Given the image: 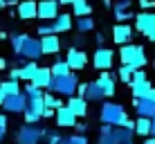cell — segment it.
<instances>
[{"instance_id": "cell-36", "label": "cell", "mask_w": 155, "mask_h": 144, "mask_svg": "<svg viewBox=\"0 0 155 144\" xmlns=\"http://www.w3.org/2000/svg\"><path fill=\"white\" fill-rule=\"evenodd\" d=\"M5 135H7V115L0 113V142L5 140Z\"/></svg>"}, {"instance_id": "cell-28", "label": "cell", "mask_w": 155, "mask_h": 144, "mask_svg": "<svg viewBox=\"0 0 155 144\" xmlns=\"http://www.w3.org/2000/svg\"><path fill=\"white\" fill-rule=\"evenodd\" d=\"M117 137H119V142L121 144H133V137H135V131H130V129H124V126H117Z\"/></svg>"}, {"instance_id": "cell-10", "label": "cell", "mask_w": 155, "mask_h": 144, "mask_svg": "<svg viewBox=\"0 0 155 144\" xmlns=\"http://www.w3.org/2000/svg\"><path fill=\"white\" fill-rule=\"evenodd\" d=\"M20 56L27 59V61H36V59H41V56H43L41 39H31V36H27V41H25L23 50H20Z\"/></svg>"}, {"instance_id": "cell-39", "label": "cell", "mask_w": 155, "mask_h": 144, "mask_svg": "<svg viewBox=\"0 0 155 144\" xmlns=\"http://www.w3.org/2000/svg\"><path fill=\"white\" fill-rule=\"evenodd\" d=\"M63 137L58 135V133H47V144H58Z\"/></svg>"}, {"instance_id": "cell-15", "label": "cell", "mask_w": 155, "mask_h": 144, "mask_svg": "<svg viewBox=\"0 0 155 144\" xmlns=\"http://www.w3.org/2000/svg\"><path fill=\"white\" fill-rule=\"evenodd\" d=\"M68 108L72 110L77 117H85L88 115V101H85L83 97H79V95H74V97H68Z\"/></svg>"}, {"instance_id": "cell-4", "label": "cell", "mask_w": 155, "mask_h": 144, "mask_svg": "<svg viewBox=\"0 0 155 144\" xmlns=\"http://www.w3.org/2000/svg\"><path fill=\"white\" fill-rule=\"evenodd\" d=\"M47 133L36 124H25L16 131V142L18 144H41V140L45 137Z\"/></svg>"}, {"instance_id": "cell-7", "label": "cell", "mask_w": 155, "mask_h": 144, "mask_svg": "<svg viewBox=\"0 0 155 144\" xmlns=\"http://www.w3.org/2000/svg\"><path fill=\"white\" fill-rule=\"evenodd\" d=\"M58 16V0H41L38 2V14L36 18L43 23H54Z\"/></svg>"}, {"instance_id": "cell-6", "label": "cell", "mask_w": 155, "mask_h": 144, "mask_svg": "<svg viewBox=\"0 0 155 144\" xmlns=\"http://www.w3.org/2000/svg\"><path fill=\"white\" fill-rule=\"evenodd\" d=\"M113 61H115V52L108 50V47H97V52L92 54V65L97 70H104L108 72L113 68Z\"/></svg>"}, {"instance_id": "cell-44", "label": "cell", "mask_w": 155, "mask_h": 144, "mask_svg": "<svg viewBox=\"0 0 155 144\" xmlns=\"http://www.w3.org/2000/svg\"><path fill=\"white\" fill-rule=\"evenodd\" d=\"M144 144H155V137H153V135H148L146 140H144Z\"/></svg>"}, {"instance_id": "cell-47", "label": "cell", "mask_w": 155, "mask_h": 144, "mask_svg": "<svg viewBox=\"0 0 155 144\" xmlns=\"http://www.w3.org/2000/svg\"><path fill=\"white\" fill-rule=\"evenodd\" d=\"M151 135L155 137V117H153V119H151Z\"/></svg>"}, {"instance_id": "cell-16", "label": "cell", "mask_w": 155, "mask_h": 144, "mask_svg": "<svg viewBox=\"0 0 155 144\" xmlns=\"http://www.w3.org/2000/svg\"><path fill=\"white\" fill-rule=\"evenodd\" d=\"M52 77H54V74H52V68H38V70H36V74H34V79H31L29 83H34L36 88H47L52 83Z\"/></svg>"}, {"instance_id": "cell-49", "label": "cell", "mask_w": 155, "mask_h": 144, "mask_svg": "<svg viewBox=\"0 0 155 144\" xmlns=\"http://www.w3.org/2000/svg\"><path fill=\"white\" fill-rule=\"evenodd\" d=\"M16 2L20 5V2H23V0H7V5H16Z\"/></svg>"}, {"instance_id": "cell-2", "label": "cell", "mask_w": 155, "mask_h": 144, "mask_svg": "<svg viewBox=\"0 0 155 144\" xmlns=\"http://www.w3.org/2000/svg\"><path fill=\"white\" fill-rule=\"evenodd\" d=\"M99 119H101V124H108L117 129V126H124L128 122V115H126L124 106L115 104V101H106L99 110Z\"/></svg>"}, {"instance_id": "cell-20", "label": "cell", "mask_w": 155, "mask_h": 144, "mask_svg": "<svg viewBox=\"0 0 155 144\" xmlns=\"http://www.w3.org/2000/svg\"><path fill=\"white\" fill-rule=\"evenodd\" d=\"M38 68H41V65H36V61H27L25 65L16 68V72H18V79H25V81H31Z\"/></svg>"}, {"instance_id": "cell-9", "label": "cell", "mask_w": 155, "mask_h": 144, "mask_svg": "<svg viewBox=\"0 0 155 144\" xmlns=\"http://www.w3.org/2000/svg\"><path fill=\"white\" fill-rule=\"evenodd\" d=\"M79 97H83L85 101H101L106 97L104 95V90L99 88V83L97 81H88V83H79Z\"/></svg>"}, {"instance_id": "cell-32", "label": "cell", "mask_w": 155, "mask_h": 144, "mask_svg": "<svg viewBox=\"0 0 155 144\" xmlns=\"http://www.w3.org/2000/svg\"><path fill=\"white\" fill-rule=\"evenodd\" d=\"M52 74H54V77H63V74H70V65H68L65 61H56L54 65H52Z\"/></svg>"}, {"instance_id": "cell-23", "label": "cell", "mask_w": 155, "mask_h": 144, "mask_svg": "<svg viewBox=\"0 0 155 144\" xmlns=\"http://www.w3.org/2000/svg\"><path fill=\"white\" fill-rule=\"evenodd\" d=\"M72 14H74V18H85V16L92 14V5L88 0H77L72 5Z\"/></svg>"}, {"instance_id": "cell-48", "label": "cell", "mask_w": 155, "mask_h": 144, "mask_svg": "<svg viewBox=\"0 0 155 144\" xmlns=\"http://www.w3.org/2000/svg\"><path fill=\"white\" fill-rule=\"evenodd\" d=\"M58 144H72V142H70V137H63V140L58 142Z\"/></svg>"}, {"instance_id": "cell-14", "label": "cell", "mask_w": 155, "mask_h": 144, "mask_svg": "<svg viewBox=\"0 0 155 144\" xmlns=\"http://www.w3.org/2000/svg\"><path fill=\"white\" fill-rule=\"evenodd\" d=\"M56 126H61V129H70V126H77V115L72 113L68 106H63V108L56 110Z\"/></svg>"}, {"instance_id": "cell-8", "label": "cell", "mask_w": 155, "mask_h": 144, "mask_svg": "<svg viewBox=\"0 0 155 144\" xmlns=\"http://www.w3.org/2000/svg\"><path fill=\"white\" fill-rule=\"evenodd\" d=\"M27 106H29V99H27V95L25 92H18V95H12V97H7L5 99V104H2V108L7 110V113H25L27 110Z\"/></svg>"}, {"instance_id": "cell-38", "label": "cell", "mask_w": 155, "mask_h": 144, "mask_svg": "<svg viewBox=\"0 0 155 144\" xmlns=\"http://www.w3.org/2000/svg\"><path fill=\"white\" fill-rule=\"evenodd\" d=\"M70 142H72V144H88V137H85V135H79V133H74V135H70Z\"/></svg>"}, {"instance_id": "cell-30", "label": "cell", "mask_w": 155, "mask_h": 144, "mask_svg": "<svg viewBox=\"0 0 155 144\" xmlns=\"http://www.w3.org/2000/svg\"><path fill=\"white\" fill-rule=\"evenodd\" d=\"M97 144H121L119 137H117V131L113 129L110 133H99V142Z\"/></svg>"}, {"instance_id": "cell-33", "label": "cell", "mask_w": 155, "mask_h": 144, "mask_svg": "<svg viewBox=\"0 0 155 144\" xmlns=\"http://www.w3.org/2000/svg\"><path fill=\"white\" fill-rule=\"evenodd\" d=\"M23 92H25V95H27V99H41V97H43V95H45V92H43V90H41V88H36V86H34V83H27V88H25V90H23Z\"/></svg>"}, {"instance_id": "cell-40", "label": "cell", "mask_w": 155, "mask_h": 144, "mask_svg": "<svg viewBox=\"0 0 155 144\" xmlns=\"http://www.w3.org/2000/svg\"><path fill=\"white\" fill-rule=\"evenodd\" d=\"M74 131H77L79 135H85V131H88V124H79V122H77V126H74Z\"/></svg>"}, {"instance_id": "cell-50", "label": "cell", "mask_w": 155, "mask_h": 144, "mask_svg": "<svg viewBox=\"0 0 155 144\" xmlns=\"http://www.w3.org/2000/svg\"><path fill=\"white\" fill-rule=\"evenodd\" d=\"M5 5H7V0H0V7H5Z\"/></svg>"}, {"instance_id": "cell-26", "label": "cell", "mask_w": 155, "mask_h": 144, "mask_svg": "<svg viewBox=\"0 0 155 144\" xmlns=\"http://www.w3.org/2000/svg\"><path fill=\"white\" fill-rule=\"evenodd\" d=\"M0 88L5 90V95L7 97H12V95H18V92H23L18 86V81H14V79H7V81H0Z\"/></svg>"}, {"instance_id": "cell-24", "label": "cell", "mask_w": 155, "mask_h": 144, "mask_svg": "<svg viewBox=\"0 0 155 144\" xmlns=\"http://www.w3.org/2000/svg\"><path fill=\"white\" fill-rule=\"evenodd\" d=\"M135 133H137V135H142V137H148V135H151V119H148V117H137Z\"/></svg>"}, {"instance_id": "cell-43", "label": "cell", "mask_w": 155, "mask_h": 144, "mask_svg": "<svg viewBox=\"0 0 155 144\" xmlns=\"http://www.w3.org/2000/svg\"><path fill=\"white\" fill-rule=\"evenodd\" d=\"M97 43H99V47H104V34H97Z\"/></svg>"}, {"instance_id": "cell-21", "label": "cell", "mask_w": 155, "mask_h": 144, "mask_svg": "<svg viewBox=\"0 0 155 144\" xmlns=\"http://www.w3.org/2000/svg\"><path fill=\"white\" fill-rule=\"evenodd\" d=\"M52 25H54V32H56V34H63V32H70V29H72V18H70V14H58L56 20H54Z\"/></svg>"}, {"instance_id": "cell-45", "label": "cell", "mask_w": 155, "mask_h": 144, "mask_svg": "<svg viewBox=\"0 0 155 144\" xmlns=\"http://www.w3.org/2000/svg\"><path fill=\"white\" fill-rule=\"evenodd\" d=\"M146 99H151V101H153V104H155V88L151 90V92H148V97H146Z\"/></svg>"}, {"instance_id": "cell-12", "label": "cell", "mask_w": 155, "mask_h": 144, "mask_svg": "<svg viewBox=\"0 0 155 144\" xmlns=\"http://www.w3.org/2000/svg\"><path fill=\"white\" fill-rule=\"evenodd\" d=\"M133 39V27L128 23H117L113 27V41L117 45H128Z\"/></svg>"}, {"instance_id": "cell-1", "label": "cell", "mask_w": 155, "mask_h": 144, "mask_svg": "<svg viewBox=\"0 0 155 144\" xmlns=\"http://www.w3.org/2000/svg\"><path fill=\"white\" fill-rule=\"evenodd\" d=\"M52 95H63V97H74L79 90V77L74 72L63 74V77H52V83L47 86Z\"/></svg>"}, {"instance_id": "cell-17", "label": "cell", "mask_w": 155, "mask_h": 144, "mask_svg": "<svg viewBox=\"0 0 155 144\" xmlns=\"http://www.w3.org/2000/svg\"><path fill=\"white\" fill-rule=\"evenodd\" d=\"M135 113H137V117H148V119H153L155 117V104L151 99H135Z\"/></svg>"}, {"instance_id": "cell-22", "label": "cell", "mask_w": 155, "mask_h": 144, "mask_svg": "<svg viewBox=\"0 0 155 144\" xmlns=\"http://www.w3.org/2000/svg\"><path fill=\"white\" fill-rule=\"evenodd\" d=\"M130 90H133L135 99H146L148 92L153 90V86H151V81H140V83H130Z\"/></svg>"}, {"instance_id": "cell-51", "label": "cell", "mask_w": 155, "mask_h": 144, "mask_svg": "<svg viewBox=\"0 0 155 144\" xmlns=\"http://www.w3.org/2000/svg\"><path fill=\"white\" fill-rule=\"evenodd\" d=\"M0 68H5V59H0Z\"/></svg>"}, {"instance_id": "cell-35", "label": "cell", "mask_w": 155, "mask_h": 144, "mask_svg": "<svg viewBox=\"0 0 155 144\" xmlns=\"http://www.w3.org/2000/svg\"><path fill=\"white\" fill-rule=\"evenodd\" d=\"M38 34H41V36H52V34H56V32H54V25H52V23H41V25H38Z\"/></svg>"}, {"instance_id": "cell-27", "label": "cell", "mask_w": 155, "mask_h": 144, "mask_svg": "<svg viewBox=\"0 0 155 144\" xmlns=\"http://www.w3.org/2000/svg\"><path fill=\"white\" fill-rule=\"evenodd\" d=\"M25 41H27V34H12L9 43H12V50H14V54H18V56H20V50H23Z\"/></svg>"}, {"instance_id": "cell-11", "label": "cell", "mask_w": 155, "mask_h": 144, "mask_svg": "<svg viewBox=\"0 0 155 144\" xmlns=\"http://www.w3.org/2000/svg\"><path fill=\"white\" fill-rule=\"evenodd\" d=\"M65 63L70 65V70H83L85 63H88V54L83 50H77V47H70L65 56Z\"/></svg>"}, {"instance_id": "cell-13", "label": "cell", "mask_w": 155, "mask_h": 144, "mask_svg": "<svg viewBox=\"0 0 155 144\" xmlns=\"http://www.w3.org/2000/svg\"><path fill=\"white\" fill-rule=\"evenodd\" d=\"M16 12H18L20 20H31L38 14V2H36V0H23V2L16 7Z\"/></svg>"}, {"instance_id": "cell-19", "label": "cell", "mask_w": 155, "mask_h": 144, "mask_svg": "<svg viewBox=\"0 0 155 144\" xmlns=\"http://www.w3.org/2000/svg\"><path fill=\"white\" fill-rule=\"evenodd\" d=\"M41 45H43V56H45V54H58V50H61V39H58L56 34L43 36Z\"/></svg>"}, {"instance_id": "cell-3", "label": "cell", "mask_w": 155, "mask_h": 144, "mask_svg": "<svg viewBox=\"0 0 155 144\" xmlns=\"http://www.w3.org/2000/svg\"><path fill=\"white\" fill-rule=\"evenodd\" d=\"M119 59H121V65H130L135 68V70H144V65H146V52H144L142 45H121L119 50Z\"/></svg>"}, {"instance_id": "cell-5", "label": "cell", "mask_w": 155, "mask_h": 144, "mask_svg": "<svg viewBox=\"0 0 155 144\" xmlns=\"http://www.w3.org/2000/svg\"><path fill=\"white\" fill-rule=\"evenodd\" d=\"M135 29L155 43V12H140L135 16Z\"/></svg>"}, {"instance_id": "cell-25", "label": "cell", "mask_w": 155, "mask_h": 144, "mask_svg": "<svg viewBox=\"0 0 155 144\" xmlns=\"http://www.w3.org/2000/svg\"><path fill=\"white\" fill-rule=\"evenodd\" d=\"M43 101H45V108H50V110H58V108H63V101L56 97V95H52V92H45L43 95Z\"/></svg>"}, {"instance_id": "cell-42", "label": "cell", "mask_w": 155, "mask_h": 144, "mask_svg": "<svg viewBox=\"0 0 155 144\" xmlns=\"http://www.w3.org/2000/svg\"><path fill=\"white\" fill-rule=\"evenodd\" d=\"M5 99H7V95H5V90L0 88V108H2V104H5Z\"/></svg>"}, {"instance_id": "cell-34", "label": "cell", "mask_w": 155, "mask_h": 144, "mask_svg": "<svg viewBox=\"0 0 155 144\" xmlns=\"http://www.w3.org/2000/svg\"><path fill=\"white\" fill-rule=\"evenodd\" d=\"M130 7H133V0H117L115 2V14H124V12H130Z\"/></svg>"}, {"instance_id": "cell-41", "label": "cell", "mask_w": 155, "mask_h": 144, "mask_svg": "<svg viewBox=\"0 0 155 144\" xmlns=\"http://www.w3.org/2000/svg\"><path fill=\"white\" fill-rule=\"evenodd\" d=\"M124 129H130V131H135V122H133V119H128L126 124H124Z\"/></svg>"}, {"instance_id": "cell-31", "label": "cell", "mask_w": 155, "mask_h": 144, "mask_svg": "<svg viewBox=\"0 0 155 144\" xmlns=\"http://www.w3.org/2000/svg\"><path fill=\"white\" fill-rule=\"evenodd\" d=\"M117 72H119V79H121L124 83H133V74H135V68H130V65H121Z\"/></svg>"}, {"instance_id": "cell-18", "label": "cell", "mask_w": 155, "mask_h": 144, "mask_svg": "<svg viewBox=\"0 0 155 144\" xmlns=\"http://www.w3.org/2000/svg\"><path fill=\"white\" fill-rule=\"evenodd\" d=\"M97 83H99V88L104 90L106 97H113V95H115L117 86H115V77H113L110 72H101L99 79H97Z\"/></svg>"}, {"instance_id": "cell-37", "label": "cell", "mask_w": 155, "mask_h": 144, "mask_svg": "<svg viewBox=\"0 0 155 144\" xmlns=\"http://www.w3.org/2000/svg\"><path fill=\"white\" fill-rule=\"evenodd\" d=\"M140 81H148V77H146L144 70H135V74H133V83H140Z\"/></svg>"}, {"instance_id": "cell-29", "label": "cell", "mask_w": 155, "mask_h": 144, "mask_svg": "<svg viewBox=\"0 0 155 144\" xmlns=\"http://www.w3.org/2000/svg\"><path fill=\"white\" fill-rule=\"evenodd\" d=\"M77 29L81 32V34H88V32L94 29V20L90 18V16H85V18H77Z\"/></svg>"}, {"instance_id": "cell-46", "label": "cell", "mask_w": 155, "mask_h": 144, "mask_svg": "<svg viewBox=\"0 0 155 144\" xmlns=\"http://www.w3.org/2000/svg\"><path fill=\"white\" fill-rule=\"evenodd\" d=\"M77 0H58V5H74Z\"/></svg>"}, {"instance_id": "cell-52", "label": "cell", "mask_w": 155, "mask_h": 144, "mask_svg": "<svg viewBox=\"0 0 155 144\" xmlns=\"http://www.w3.org/2000/svg\"><path fill=\"white\" fill-rule=\"evenodd\" d=\"M133 144H135V142H133Z\"/></svg>"}]
</instances>
